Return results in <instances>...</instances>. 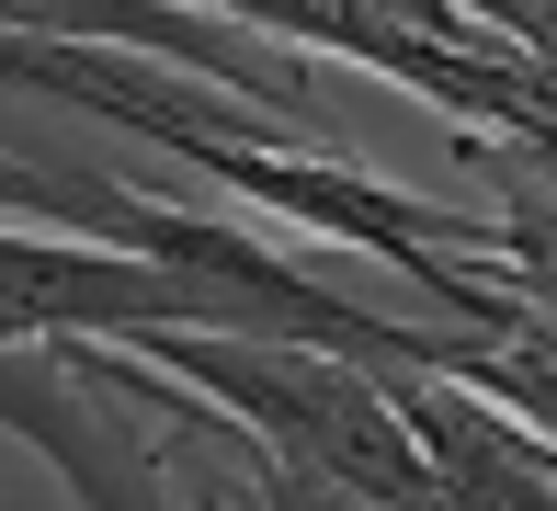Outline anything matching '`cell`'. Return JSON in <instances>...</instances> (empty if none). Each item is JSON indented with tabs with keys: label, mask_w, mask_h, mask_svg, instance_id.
Masks as SVG:
<instances>
[{
	"label": "cell",
	"mask_w": 557,
	"mask_h": 511,
	"mask_svg": "<svg viewBox=\"0 0 557 511\" xmlns=\"http://www.w3.org/2000/svg\"><path fill=\"white\" fill-rule=\"evenodd\" d=\"M0 421L58 466L69 500H308L273 432L114 329H12Z\"/></svg>",
	"instance_id": "6da1fadb"
},
{
	"label": "cell",
	"mask_w": 557,
	"mask_h": 511,
	"mask_svg": "<svg viewBox=\"0 0 557 511\" xmlns=\"http://www.w3.org/2000/svg\"><path fill=\"white\" fill-rule=\"evenodd\" d=\"M137 352L183 364L250 432H273L308 500H444V466L421 454L387 364H352L331 341H262V329H148Z\"/></svg>",
	"instance_id": "7a4b0ae2"
},
{
	"label": "cell",
	"mask_w": 557,
	"mask_h": 511,
	"mask_svg": "<svg viewBox=\"0 0 557 511\" xmlns=\"http://www.w3.org/2000/svg\"><path fill=\"white\" fill-rule=\"evenodd\" d=\"M398 409H410L421 454L444 466V500H512V511H557V432L523 421L512 398L467 387L444 364L398 375Z\"/></svg>",
	"instance_id": "3957f363"
},
{
	"label": "cell",
	"mask_w": 557,
	"mask_h": 511,
	"mask_svg": "<svg viewBox=\"0 0 557 511\" xmlns=\"http://www.w3.org/2000/svg\"><path fill=\"white\" fill-rule=\"evenodd\" d=\"M478 12H490L500 35L535 58V68H557V0H478Z\"/></svg>",
	"instance_id": "277c9868"
}]
</instances>
